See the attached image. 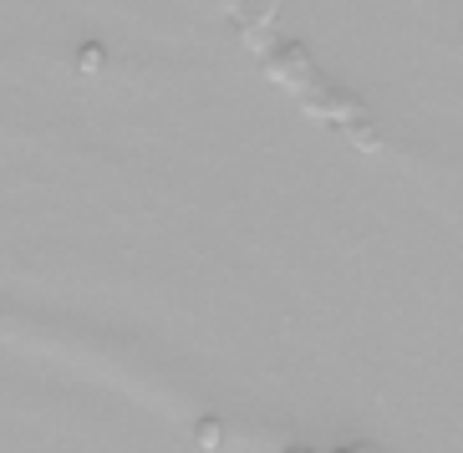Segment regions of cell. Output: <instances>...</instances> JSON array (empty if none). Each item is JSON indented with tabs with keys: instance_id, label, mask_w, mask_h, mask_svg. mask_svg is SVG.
<instances>
[]
</instances>
